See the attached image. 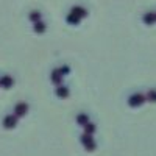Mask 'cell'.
<instances>
[{
  "label": "cell",
  "mask_w": 156,
  "mask_h": 156,
  "mask_svg": "<svg viewBox=\"0 0 156 156\" xmlns=\"http://www.w3.org/2000/svg\"><path fill=\"white\" fill-rule=\"evenodd\" d=\"M3 123H5V126H8V128H12V126L16 125V117H11V115L5 117V120H3Z\"/></svg>",
  "instance_id": "cell-1"
},
{
  "label": "cell",
  "mask_w": 156,
  "mask_h": 156,
  "mask_svg": "<svg viewBox=\"0 0 156 156\" xmlns=\"http://www.w3.org/2000/svg\"><path fill=\"white\" fill-rule=\"evenodd\" d=\"M27 109H28V106L25 105V103H20V105L16 106V114L17 115H23L25 112H27Z\"/></svg>",
  "instance_id": "cell-2"
},
{
  "label": "cell",
  "mask_w": 156,
  "mask_h": 156,
  "mask_svg": "<svg viewBox=\"0 0 156 156\" xmlns=\"http://www.w3.org/2000/svg\"><path fill=\"white\" fill-rule=\"evenodd\" d=\"M0 83H2V84H3L5 87H9V86L12 84V80H11L9 76H3L2 80H0Z\"/></svg>",
  "instance_id": "cell-3"
},
{
  "label": "cell",
  "mask_w": 156,
  "mask_h": 156,
  "mask_svg": "<svg viewBox=\"0 0 156 156\" xmlns=\"http://www.w3.org/2000/svg\"><path fill=\"white\" fill-rule=\"evenodd\" d=\"M34 30H36L37 33H41V31H44V30H45V25H44L42 22H37V23L34 25Z\"/></svg>",
  "instance_id": "cell-4"
},
{
  "label": "cell",
  "mask_w": 156,
  "mask_h": 156,
  "mask_svg": "<svg viewBox=\"0 0 156 156\" xmlns=\"http://www.w3.org/2000/svg\"><path fill=\"white\" fill-rule=\"evenodd\" d=\"M30 19H33V20H37V19H39V12H37V11H33L31 14H30Z\"/></svg>",
  "instance_id": "cell-5"
}]
</instances>
